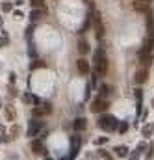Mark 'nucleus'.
I'll use <instances>...</instances> for the list:
<instances>
[{
  "mask_svg": "<svg viewBox=\"0 0 154 160\" xmlns=\"http://www.w3.org/2000/svg\"><path fill=\"white\" fill-rule=\"evenodd\" d=\"M98 127L106 132H113V130H117V119L109 114H102L98 117Z\"/></svg>",
  "mask_w": 154,
  "mask_h": 160,
  "instance_id": "nucleus-1",
  "label": "nucleus"
},
{
  "mask_svg": "<svg viewBox=\"0 0 154 160\" xmlns=\"http://www.w3.org/2000/svg\"><path fill=\"white\" fill-rule=\"evenodd\" d=\"M95 65H97V73H100V74H104L108 71V60L104 56L102 49H97V52H95Z\"/></svg>",
  "mask_w": 154,
  "mask_h": 160,
  "instance_id": "nucleus-2",
  "label": "nucleus"
},
{
  "mask_svg": "<svg viewBox=\"0 0 154 160\" xmlns=\"http://www.w3.org/2000/svg\"><path fill=\"white\" fill-rule=\"evenodd\" d=\"M147 47L149 49H154V17L152 13H149V19H147Z\"/></svg>",
  "mask_w": 154,
  "mask_h": 160,
  "instance_id": "nucleus-3",
  "label": "nucleus"
},
{
  "mask_svg": "<svg viewBox=\"0 0 154 160\" xmlns=\"http://www.w3.org/2000/svg\"><path fill=\"white\" fill-rule=\"evenodd\" d=\"M139 61H141V65H149V63H152V49L143 47L139 50Z\"/></svg>",
  "mask_w": 154,
  "mask_h": 160,
  "instance_id": "nucleus-4",
  "label": "nucleus"
},
{
  "mask_svg": "<svg viewBox=\"0 0 154 160\" xmlns=\"http://www.w3.org/2000/svg\"><path fill=\"white\" fill-rule=\"evenodd\" d=\"M39 130H43V123H41V121L34 119V121L28 125V136H35Z\"/></svg>",
  "mask_w": 154,
  "mask_h": 160,
  "instance_id": "nucleus-5",
  "label": "nucleus"
},
{
  "mask_svg": "<svg viewBox=\"0 0 154 160\" xmlns=\"http://www.w3.org/2000/svg\"><path fill=\"white\" fill-rule=\"evenodd\" d=\"M106 108H108V101H102V99H98L91 104V112H95V114H100Z\"/></svg>",
  "mask_w": 154,
  "mask_h": 160,
  "instance_id": "nucleus-6",
  "label": "nucleus"
},
{
  "mask_svg": "<svg viewBox=\"0 0 154 160\" xmlns=\"http://www.w3.org/2000/svg\"><path fill=\"white\" fill-rule=\"evenodd\" d=\"M32 151L37 153V155H47V149H45V145H43L41 140H34V142H32Z\"/></svg>",
  "mask_w": 154,
  "mask_h": 160,
  "instance_id": "nucleus-7",
  "label": "nucleus"
},
{
  "mask_svg": "<svg viewBox=\"0 0 154 160\" xmlns=\"http://www.w3.org/2000/svg\"><path fill=\"white\" fill-rule=\"evenodd\" d=\"M149 80V71L147 69H139L137 73H136V82L137 84H145Z\"/></svg>",
  "mask_w": 154,
  "mask_h": 160,
  "instance_id": "nucleus-8",
  "label": "nucleus"
},
{
  "mask_svg": "<svg viewBox=\"0 0 154 160\" xmlns=\"http://www.w3.org/2000/svg\"><path fill=\"white\" fill-rule=\"evenodd\" d=\"M95 34H97V39H102L104 36V28L100 24V17L98 15H95Z\"/></svg>",
  "mask_w": 154,
  "mask_h": 160,
  "instance_id": "nucleus-9",
  "label": "nucleus"
},
{
  "mask_svg": "<svg viewBox=\"0 0 154 160\" xmlns=\"http://www.w3.org/2000/svg\"><path fill=\"white\" fill-rule=\"evenodd\" d=\"M76 65H78V73H80V74H87V73H89V63H87V60L80 58Z\"/></svg>",
  "mask_w": 154,
  "mask_h": 160,
  "instance_id": "nucleus-10",
  "label": "nucleus"
},
{
  "mask_svg": "<svg viewBox=\"0 0 154 160\" xmlns=\"http://www.w3.org/2000/svg\"><path fill=\"white\" fill-rule=\"evenodd\" d=\"M78 52L80 54H87V52H89V43H87L84 37L78 41Z\"/></svg>",
  "mask_w": 154,
  "mask_h": 160,
  "instance_id": "nucleus-11",
  "label": "nucleus"
},
{
  "mask_svg": "<svg viewBox=\"0 0 154 160\" xmlns=\"http://www.w3.org/2000/svg\"><path fill=\"white\" fill-rule=\"evenodd\" d=\"M78 147H80V138H78V136H74V138H72V147H71V158L76 156V151H78Z\"/></svg>",
  "mask_w": 154,
  "mask_h": 160,
  "instance_id": "nucleus-12",
  "label": "nucleus"
},
{
  "mask_svg": "<svg viewBox=\"0 0 154 160\" xmlns=\"http://www.w3.org/2000/svg\"><path fill=\"white\" fill-rule=\"evenodd\" d=\"M85 125H87V121L84 119V117H78V119L74 121V125H72V127H74L76 130H84V129H85Z\"/></svg>",
  "mask_w": 154,
  "mask_h": 160,
  "instance_id": "nucleus-13",
  "label": "nucleus"
},
{
  "mask_svg": "<svg viewBox=\"0 0 154 160\" xmlns=\"http://www.w3.org/2000/svg\"><path fill=\"white\" fill-rule=\"evenodd\" d=\"M141 132H143V136H145V138H149V136H152V134H154V127H152L150 123H147V125L141 129Z\"/></svg>",
  "mask_w": 154,
  "mask_h": 160,
  "instance_id": "nucleus-14",
  "label": "nucleus"
},
{
  "mask_svg": "<svg viewBox=\"0 0 154 160\" xmlns=\"http://www.w3.org/2000/svg\"><path fill=\"white\" fill-rule=\"evenodd\" d=\"M115 153H117V156L125 158V156L128 155V147H126V145H119V147H115Z\"/></svg>",
  "mask_w": 154,
  "mask_h": 160,
  "instance_id": "nucleus-15",
  "label": "nucleus"
},
{
  "mask_svg": "<svg viewBox=\"0 0 154 160\" xmlns=\"http://www.w3.org/2000/svg\"><path fill=\"white\" fill-rule=\"evenodd\" d=\"M41 17H43V11H41V9H34V11L30 13V20H32V23H37Z\"/></svg>",
  "mask_w": 154,
  "mask_h": 160,
  "instance_id": "nucleus-16",
  "label": "nucleus"
},
{
  "mask_svg": "<svg viewBox=\"0 0 154 160\" xmlns=\"http://www.w3.org/2000/svg\"><path fill=\"white\" fill-rule=\"evenodd\" d=\"M134 6H136V9H137V11H147V2H141V0H136V2H134Z\"/></svg>",
  "mask_w": 154,
  "mask_h": 160,
  "instance_id": "nucleus-17",
  "label": "nucleus"
},
{
  "mask_svg": "<svg viewBox=\"0 0 154 160\" xmlns=\"http://www.w3.org/2000/svg\"><path fill=\"white\" fill-rule=\"evenodd\" d=\"M95 145H104V143H108V138L106 136H98V138H95Z\"/></svg>",
  "mask_w": 154,
  "mask_h": 160,
  "instance_id": "nucleus-18",
  "label": "nucleus"
},
{
  "mask_svg": "<svg viewBox=\"0 0 154 160\" xmlns=\"http://www.w3.org/2000/svg\"><path fill=\"white\" fill-rule=\"evenodd\" d=\"M6 119L8 121H13L15 119V112H11V108H6Z\"/></svg>",
  "mask_w": 154,
  "mask_h": 160,
  "instance_id": "nucleus-19",
  "label": "nucleus"
},
{
  "mask_svg": "<svg viewBox=\"0 0 154 160\" xmlns=\"http://www.w3.org/2000/svg\"><path fill=\"white\" fill-rule=\"evenodd\" d=\"M23 101L24 102H34V95H32V93H24L23 95Z\"/></svg>",
  "mask_w": 154,
  "mask_h": 160,
  "instance_id": "nucleus-20",
  "label": "nucleus"
},
{
  "mask_svg": "<svg viewBox=\"0 0 154 160\" xmlns=\"http://www.w3.org/2000/svg\"><path fill=\"white\" fill-rule=\"evenodd\" d=\"M43 4H45V0H32V6H34L35 9H39Z\"/></svg>",
  "mask_w": 154,
  "mask_h": 160,
  "instance_id": "nucleus-21",
  "label": "nucleus"
},
{
  "mask_svg": "<svg viewBox=\"0 0 154 160\" xmlns=\"http://www.w3.org/2000/svg\"><path fill=\"white\" fill-rule=\"evenodd\" d=\"M126 130H128V123H125V121H123V123L119 125V132H121V134H125Z\"/></svg>",
  "mask_w": 154,
  "mask_h": 160,
  "instance_id": "nucleus-22",
  "label": "nucleus"
},
{
  "mask_svg": "<svg viewBox=\"0 0 154 160\" xmlns=\"http://www.w3.org/2000/svg\"><path fill=\"white\" fill-rule=\"evenodd\" d=\"M106 93H108V86H104V84H102V86H100V99L106 97Z\"/></svg>",
  "mask_w": 154,
  "mask_h": 160,
  "instance_id": "nucleus-23",
  "label": "nucleus"
},
{
  "mask_svg": "<svg viewBox=\"0 0 154 160\" xmlns=\"http://www.w3.org/2000/svg\"><path fill=\"white\" fill-rule=\"evenodd\" d=\"M98 155H100V156H104V158H108V160L112 158V155H109L108 151H104V149H102V151H98Z\"/></svg>",
  "mask_w": 154,
  "mask_h": 160,
  "instance_id": "nucleus-24",
  "label": "nucleus"
},
{
  "mask_svg": "<svg viewBox=\"0 0 154 160\" xmlns=\"http://www.w3.org/2000/svg\"><path fill=\"white\" fill-rule=\"evenodd\" d=\"M17 82V74L15 73H9V84H15Z\"/></svg>",
  "mask_w": 154,
  "mask_h": 160,
  "instance_id": "nucleus-25",
  "label": "nucleus"
},
{
  "mask_svg": "<svg viewBox=\"0 0 154 160\" xmlns=\"http://www.w3.org/2000/svg\"><path fill=\"white\" fill-rule=\"evenodd\" d=\"M2 9H4V11H11V4H9V2H4V4H2Z\"/></svg>",
  "mask_w": 154,
  "mask_h": 160,
  "instance_id": "nucleus-26",
  "label": "nucleus"
},
{
  "mask_svg": "<svg viewBox=\"0 0 154 160\" xmlns=\"http://www.w3.org/2000/svg\"><path fill=\"white\" fill-rule=\"evenodd\" d=\"M45 65V63H41V61H34L32 63V69H39V67H43Z\"/></svg>",
  "mask_w": 154,
  "mask_h": 160,
  "instance_id": "nucleus-27",
  "label": "nucleus"
},
{
  "mask_svg": "<svg viewBox=\"0 0 154 160\" xmlns=\"http://www.w3.org/2000/svg\"><path fill=\"white\" fill-rule=\"evenodd\" d=\"M8 43H9V39H8V37H0V47H6Z\"/></svg>",
  "mask_w": 154,
  "mask_h": 160,
  "instance_id": "nucleus-28",
  "label": "nucleus"
},
{
  "mask_svg": "<svg viewBox=\"0 0 154 160\" xmlns=\"http://www.w3.org/2000/svg\"><path fill=\"white\" fill-rule=\"evenodd\" d=\"M145 149H147V142H141L137 145V151H145Z\"/></svg>",
  "mask_w": 154,
  "mask_h": 160,
  "instance_id": "nucleus-29",
  "label": "nucleus"
},
{
  "mask_svg": "<svg viewBox=\"0 0 154 160\" xmlns=\"http://www.w3.org/2000/svg\"><path fill=\"white\" fill-rule=\"evenodd\" d=\"M41 114H43V110H41V108H35V110H34V115H41Z\"/></svg>",
  "mask_w": 154,
  "mask_h": 160,
  "instance_id": "nucleus-30",
  "label": "nucleus"
},
{
  "mask_svg": "<svg viewBox=\"0 0 154 160\" xmlns=\"http://www.w3.org/2000/svg\"><path fill=\"white\" fill-rule=\"evenodd\" d=\"M0 26H2V17H0Z\"/></svg>",
  "mask_w": 154,
  "mask_h": 160,
  "instance_id": "nucleus-31",
  "label": "nucleus"
},
{
  "mask_svg": "<svg viewBox=\"0 0 154 160\" xmlns=\"http://www.w3.org/2000/svg\"><path fill=\"white\" fill-rule=\"evenodd\" d=\"M152 106H154V99H152Z\"/></svg>",
  "mask_w": 154,
  "mask_h": 160,
  "instance_id": "nucleus-32",
  "label": "nucleus"
},
{
  "mask_svg": "<svg viewBox=\"0 0 154 160\" xmlns=\"http://www.w3.org/2000/svg\"><path fill=\"white\" fill-rule=\"evenodd\" d=\"M0 143H2V138H0Z\"/></svg>",
  "mask_w": 154,
  "mask_h": 160,
  "instance_id": "nucleus-33",
  "label": "nucleus"
},
{
  "mask_svg": "<svg viewBox=\"0 0 154 160\" xmlns=\"http://www.w3.org/2000/svg\"><path fill=\"white\" fill-rule=\"evenodd\" d=\"M0 106H2V101H0Z\"/></svg>",
  "mask_w": 154,
  "mask_h": 160,
  "instance_id": "nucleus-34",
  "label": "nucleus"
},
{
  "mask_svg": "<svg viewBox=\"0 0 154 160\" xmlns=\"http://www.w3.org/2000/svg\"><path fill=\"white\" fill-rule=\"evenodd\" d=\"M45 160H48V158H45Z\"/></svg>",
  "mask_w": 154,
  "mask_h": 160,
  "instance_id": "nucleus-35",
  "label": "nucleus"
}]
</instances>
